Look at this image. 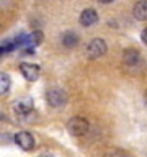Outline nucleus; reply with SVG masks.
I'll return each mask as SVG.
<instances>
[{"mask_svg": "<svg viewBox=\"0 0 147 157\" xmlns=\"http://www.w3.org/2000/svg\"><path fill=\"white\" fill-rule=\"evenodd\" d=\"M43 38H44L43 31H38V29L26 34V46H24V49H29V51H31L34 46H39V44L43 43Z\"/></svg>", "mask_w": 147, "mask_h": 157, "instance_id": "nucleus-8", "label": "nucleus"}, {"mask_svg": "<svg viewBox=\"0 0 147 157\" xmlns=\"http://www.w3.org/2000/svg\"><path fill=\"white\" fill-rule=\"evenodd\" d=\"M20 72H21V75L26 78V80L29 82H34L39 78V74H41V69H39V66H36V64H28L24 62L20 66Z\"/></svg>", "mask_w": 147, "mask_h": 157, "instance_id": "nucleus-5", "label": "nucleus"}, {"mask_svg": "<svg viewBox=\"0 0 147 157\" xmlns=\"http://www.w3.org/2000/svg\"><path fill=\"white\" fill-rule=\"evenodd\" d=\"M98 21V13L96 10L93 8H85L80 15V23L83 26H92V25H95Z\"/></svg>", "mask_w": 147, "mask_h": 157, "instance_id": "nucleus-7", "label": "nucleus"}, {"mask_svg": "<svg viewBox=\"0 0 147 157\" xmlns=\"http://www.w3.org/2000/svg\"><path fill=\"white\" fill-rule=\"evenodd\" d=\"M78 41H80V38H78L74 31H67L62 36V44L66 48H75L77 44H78Z\"/></svg>", "mask_w": 147, "mask_h": 157, "instance_id": "nucleus-11", "label": "nucleus"}, {"mask_svg": "<svg viewBox=\"0 0 147 157\" xmlns=\"http://www.w3.org/2000/svg\"><path fill=\"white\" fill-rule=\"evenodd\" d=\"M13 110L18 115H29L33 111V100L31 98H20L13 103Z\"/></svg>", "mask_w": 147, "mask_h": 157, "instance_id": "nucleus-6", "label": "nucleus"}, {"mask_svg": "<svg viewBox=\"0 0 147 157\" xmlns=\"http://www.w3.org/2000/svg\"><path fill=\"white\" fill-rule=\"evenodd\" d=\"M46 100L51 106H56V108L62 106L67 103V93L59 87H52V88H49L47 93H46Z\"/></svg>", "mask_w": 147, "mask_h": 157, "instance_id": "nucleus-2", "label": "nucleus"}, {"mask_svg": "<svg viewBox=\"0 0 147 157\" xmlns=\"http://www.w3.org/2000/svg\"><path fill=\"white\" fill-rule=\"evenodd\" d=\"M15 142L18 147H21L23 151H31L34 147V137L31 132L28 131H20L15 134Z\"/></svg>", "mask_w": 147, "mask_h": 157, "instance_id": "nucleus-4", "label": "nucleus"}, {"mask_svg": "<svg viewBox=\"0 0 147 157\" xmlns=\"http://www.w3.org/2000/svg\"><path fill=\"white\" fill-rule=\"evenodd\" d=\"M98 2H100V3H111L113 0H98Z\"/></svg>", "mask_w": 147, "mask_h": 157, "instance_id": "nucleus-14", "label": "nucleus"}, {"mask_svg": "<svg viewBox=\"0 0 147 157\" xmlns=\"http://www.w3.org/2000/svg\"><path fill=\"white\" fill-rule=\"evenodd\" d=\"M139 59H141V56L136 49H126L124 54H123V61H124L126 66H136L139 62Z\"/></svg>", "mask_w": 147, "mask_h": 157, "instance_id": "nucleus-9", "label": "nucleus"}, {"mask_svg": "<svg viewBox=\"0 0 147 157\" xmlns=\"http://www.w3.org/2000/svg\"><path fill=\"white\" fill-rule=\"evenodd\" d=\"M88 129H90V124H88V121L85 120V118L74 116L67 123V131L70 132L72 136H75V137H80L83 134H87Z\"/></svg>", "mask_w": 147, "mask_h": 157, "instance_id": "nucleus-1", "label": "nucleus"}, {"mask_svg": "<svg viewBox=\"0 0 147 157\" xmlns=\"http://www.w3.org/2000/svg\"><path fill=\"white\" fill-rule=\"evenodd\" d=\"M10 85H12V82H10V77L7 74H0V95H5L8 90H10Z\"/></svg>", "mask_w": 147, "mask_h": 157, "instance_id": "nucleus-12", "label": "nucleus"}, {"mask_svg": "<svg viewBox=\"0 0 147 157\" xmlns=\"http://www.w3.org/2000/svg\"><path fill=\"white\" fill-rule=\"evenodd\" d=\"M141 39H142V43H147V29H144V31L141 33Z\"/></svg>", "mask_w": 147, "mask_h": 157, "instance_id": "nucleus-13", "label": "nucleus"}, {"mask_svg": "<svg viewBox=\"0 0 147 157\" xmlns=\"http://www.w3.org/2000/svg\"><path fill=\"white\" fill-rule=\"evenodd\" d=\"M134 17L141 21H145L147 20V2L145 0H141L134 5Z\"/></svg>", "mask_w": 147, "mask_h": 157, "instance_id": "nucleus-10", "label": "nucleus"}, {"mask_svg": "<svg viewBox=\"0 0 147 157\" xmlns=\"http://www.w3.org/2000/svg\"><path fill=\"white\" fill-rule=\"evenodd\" d=\"M106 43H105V39H101V38H95V39H92L90 43H88V46H87V54H88V57H92V59H96V57H101L103 54L106 52Z\"/></svg>", "mask_w": 147, "mask_h": 157, "instance_id": "nucleus-3", "label": "nucleus"}]
</instances>
